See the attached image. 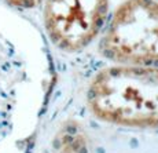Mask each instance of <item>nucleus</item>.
<instances>
[{
	"label": "nucleus",
	"instance_id": "obj_4",
	"mask_svg": "<svg viewBox=\"0 0 158 153\" xmlns=\"http://www.w3.org/2000/svg\"><path fill=\"white\" fill-rule=\"evenodd\" d=\"M7 2L17 7H33V6L39 4L41 0H7Z\"/></svg>",
	"mask_w": 158,
	"mask_h": 153
},
{
	"label": "nucleus",
	"instance_id": "obj_2",
	"mask_svg": "<svg viewBox=\"0 0 158 153\" xmlns=\"http://www.w3.org/2000/svg\"><path fill=\"white\" fill-rule=\"evenodd\" d=\"M101 51L118 65L158 68V2L125 0L111 15Z\"/></svg>",
	"mask_w": 158,
	"mask_h": 153
},
{
	"label": "nucleus",
	"instance_id": "obj_3",
	"mask_svg": "<svg viewBox=\"0 0 158 153\" xmlns=\"http://www.w3.org/2000/svg\"><path fill=\"white\" fill-rule=\"evenodd\" d=\"M107 13L109 0H45L44 25L56 47L77 51L99 35Z\"/></svg>",
	"mask_w": 158,
	"mask_h": 153
},
{
	"label": "nucleus",
	"instance_id": "obj_1",
	"mask_svg": "<svg viewBox=\"0 0 158 153\" xmlns=\"http://www.w3.org/2000/svg\"><path fill=\"white\" fill-rule=\"evenodd\" d=\"M91 112L102 121L133 128H158V68L114 65L92 79Z\"/></svg>",
	"mask_w": 158,
	"mask_h": 153
}]
</instances>
